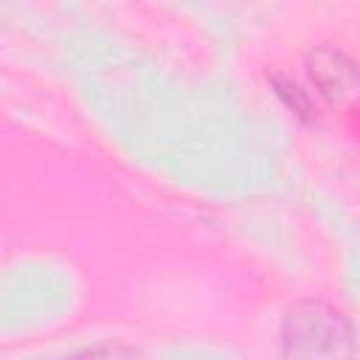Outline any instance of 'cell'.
Instances as JSON below:
<instances>
[{
	"mask_svg": "<svg viewBox=\"0 0 360 360\" xmlns=\"http://www.w3.org/2000/svg\"><path fill=\"white\" fill-rule=\"evenodd\" d=\"M307 76L329 104L360 101V62L335 45H318L304 56Z\"/></svg>",
	"mask_w": 360,
	"mask_h": 360,
	"instance_id": "7a4b0ae2",
	"label": "cell"
},
{
	"mask_svg": "<svg viewBox=\"0 0 360 360\" xmlns=\"http://www.w3.org/2000/svg\"><path fill=\"white\" fill-rule=\"evenodd\" d=\"M281 360H357L352 321L323 298L292 301L281 318Z\"/></svg>",
	"mask_w": 360,
	"mask_h": 360,
	"instance_id": "6da1fadb",
	"label": "cell"
},
{
	"mask_svg": "<svg viewBox=\"0 0 360 360\" xmlns=\"http://www.w3.org/2000/svg\"><path fill=\"white\" fill-rule=\"evenodd\" d=\"M70 360H138L135 352L124 349V346H93V349H84L79 354H73Z\"/></svg>",
	"mask_w": 360,
	"mask_h": 360,
	"instance_id": "277c9868",
	"label": "cell"
},
{
	"mask_svg": "<svg viewBox=\"0 0 360 360\" xmlns=\"http://www.w3.org/2000/svg\"><path fill=\"white\" fill-rule=\"evenodd\" d=\"M267 82H270V87H273V93H276V98L298 118V121H315V115H318V107H315V101H312V96H309V90H304L298 82H292L290 76H284V73H270L267 76Z\"/></svg>",
	"mask_w": 360,
	"mask_h": 360,
	"instance_id": "3957f363",
	"label": "cell"
}]
</instances>
